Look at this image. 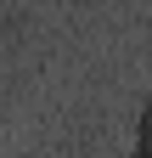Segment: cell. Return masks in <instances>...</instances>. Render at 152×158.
Returning <instances> with one entry per match:
<instances>
[{
  "mask_svg": "<svg viewBox=\"0 0 152 158\" xmlns=\"http://www.w3.org/2000/svg\"><path fill=\"white\" fill-rule=\"evenodd\" d=\"M130 158H152V90L135 107V141H130Z\"/></svg>",
  "mask_w": 152,
  "mask_h": 158,
  "instance_id": "cell-1",
  "label": "cell"
}]
</instances>
